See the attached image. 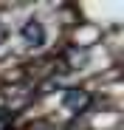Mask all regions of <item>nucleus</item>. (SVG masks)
Masks as SVG:
<instances>
[{
  "instance_id": "nucleus-1",
  "label": "nucleus",
  "mask_w": 124,
  "mask_h": 130,
  "mask_svg": "<svg viewBox=\"0 0 124 130\" xmlns=\"http://www.w3.org/2000/svg\"><path fill=\"white\" fill-rule=\"evenodd\" d=\"M105 26L96 23V20H76V23L65 31V37H62V42L65 45H73V48H93L101 42V37H105Z\"/></svg>"
}]
</instances>
